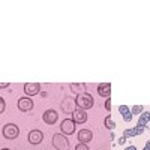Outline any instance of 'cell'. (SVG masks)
I'll return each instance as SVG.
<instances>
[{
  "label": "cell",
  "mask_w": 150,
  "mask_h": 150,
  "mask_svg": "<svg viewBox=\"0 0 150 150\" xmlns=\"http://www.w3.org/2000/svg\"><path fill=\"white\" fill-rule=\"evenodd\" d=\"M75 102H77V107L81 108V110H90L95 104L93 101V96L90 93H81V95H77V98H75Z\"/></svg>",
  "instance_id": "6da1fadb"
},
{
  "label": "cell",
  "mask_w": 150,
  "mask_h": 150,
  "mask_svg": "<svg viewBox=\"0 0 150 150\" xmlns=\"http://www.w3.org/2000/svg\"><path fill=\"white\" fill-rule=\"evenodd\" d=\"M2 134H3V137H5L6 140H15L17 137L20 135V129H18L17 125H14V123H8V125H5V126H3Z\"/></svg>",
  "instance_id": "7a4b0ae2"
},
{
  "label": "cell",
  "mask_w": 150,
  "mask_h": 150,
  "mask_svg": "<svg viewBox=\"0 0 150 150\" xmlns=\"http://www.w3.org/2000/svg\"><path fill=\"white\" fill-rule=\"evenodd\" d=\"M53 146L56 147V150H68L69 149V141L66 138V135H63V134L53 135Z\"/></svg>",
  "instance_id": "3957f363"
},
{
  "label": "cell",
  "mask_w": 150,
  "mask_h": 150,
  "mask_svg": "<svg viewBox=\"0 0 150 150\" xmlns=\"http://www.w3.org/2000/svg\"><path fill=\"white\" fill-rule=\"evenodd\" d=\"M60 107H62V111L63 112H66V114H72V112L77 110V102H75V99L68 96V98L63 99V102L60 104Z\"/></svg>",
  "instance_id": "277c9868"
},
{
  "label": "cell",
  "mask_w": 150,
  "mask_h": 150,
  "mask_svg": "<svg viewBox=\"0 0 150 150\" xmlns=\"http://www.w3.org/2000/svg\"><path fill=\"white\" fill-rule=\"evenodd\" d=\"M75 125H77V123H75L72 119L63 120V122H62V125H60L62 134H63V135H72L75 132Z\"/></svg>",
  "instance_id": "5b68a950"
},
{
  "label": "cell",
  "mask_w": 150,
  "mask_h": 150,
  "mask_svg": "<svg viewBox=\"0 0 150 150\" xmlns=\"http://www.w3.org/2000/svg\"><path fill=\"white\" fill-rule=\"evenodd\" d=\"M27 140H29L30 144H35V146H36V144L42 143V140H44V134H42L41 131H38V129L30 131L29 135H27Z\"/></svg>",
  "instance_id": "8992f818"
},
{
  "label": "cell",
  "mask_w": 150,
  "mask_h": 150,
  "mask_svg": "<svg viewBox=\"0 0 150 150\" xmlns=\"http://www.w3.org/2000/svg\"><path fill=\"white\" fill-rule=\"evenodd\" d=\"M39 90H41V86L38 83H26L24 84V93L27 96H35L39 93Z\"/></svg>",
  "instance_id": "52a82bcc"
},
{
  "label": "cell",
  "mask_w": 150,
  "mask_h": 150,
  "mask_svg": "<svg viewBox=\"0 0 150 150\" xmlns=\"http://www.w3.org/2000/svg\"><path fill=\"white\" fill-rule=\"evenodd\" d=\"M72 120H74L75 123H78V125L84 123V122L87 120V112H86V110L77 108V110L72 112Z\"/></svg>",
  "instance_id": "ba28073f"
},
{
  "label": "cell",
  "mask_w": 150,
  "mask_h": 150,
  "mask_svg": "<svg viewBox=\"0 0 150 150\" xmlns=\"http://www.w3.org/2000/svg\"><path fill=\"white\" fill-rule=\"evenodd\" d=\"M59 119V114H57V111L56 110H47L44 112V122L47 125H54Z\"/></svg>",
  "instance_id": "9c48e42d"
},
{
  "label": "cell",
  "mask_w": 150,
  "mask_h": 150,
  "mask_svg": "<svg viewBox=\"0 0 150 150\" xmlns=\"http://www.w3.org/2000/svg\"><path fill=\"white\" fill-rule=\"evenodd\" d=\"M92 140H93V132L90 129H81L78 132V141L80 143L87 144V143H90Z\"/></svg>",
  "instance_id": "30bf717a"
},
{
  "label": "cell",
  "mask_w": 150,
  "mask_h": 150,
  "mask_svg": "<svg viewBox=\"0 0 150 150\" xmlns=\"http://www.w3.org/2000/svg\"><path fill=\"white\" fill-rule=\"evenodd\" d=\"M33 108V101L30 98H21L18 101V110L21 111H30Z\"/></svg>",
  "instance_id": "8fae6325"
},
{
  "label": "cell",
  "mask_w": 150,
  "mask_h": 150,
  "mask_svg": "<svg viewBox=\"0 0 150 150\" xmlns=\"http://www.w3.org/2000/svg\"><path fill=\"white\" fill-rule=\"evenodd\" d=\"M98 93H99V96H102V98H110V95H111V84L110 83L99 84L98 86Z\"/></svg>",
  "instance_id": "7c38bea8"
},
{
  "label": "cell",
  "mask_w": 150,
  "mask_h": 150,
  "mask_svg": "<svg viewBox=\"0 0 150 150\" xmlns=\"http://www.w3.org/2000/svg\"><path fill=\"white\" fill-rule=\"evenodd\" d=\"M149 122H150V111L141 112V114H140V119H138V125H140V126H147Z\"/></svg>",
  "instance_id": "4fadbf2b"
},
{
  "label": "cell",
  "mask_w": 150,
  "mask_h": 150,
  "mask_svg": "<svg viewBox=\"0 0 150 150\" xmlns=\"http://www.w3.org/2000/svg\"><path fill=\"white\" fill-rule=\"evenodd\" d=\"M71 89H72V92H75V93H78V95H81V93H86L84 90H86V86L84 84H75V83H71Z\"/></svg>",
  "instance_id": "5bb4252c"
},
{
  "label": "cell",
  "mask_w": 150,
  "mask_h": 150,
  "mask_svg": "<svg viewBox=\"0 0 150 150\" xmlns=\"http://www.w3.org/2000/svg\"><path fill=\"white\" fill-rule=\"evenodd\" d=\"M104 123H105V128L107 129H114L116 128V123H114V120L111 119V116H107L105 120H104Z\"/></svg>",
  "instance_id": "9a60e30c"
},
{
  "label": "cell",
  "mask_w": 150,
  "mask_h": 150,
  "mask_svg": "<svg viewBox=\"0 0 150 150\" xmlns=\"http://www.w3.org/2000/svg\"><path fill=\"white\" fill-rule=\"evenodd\" d=\"M138 135V132H137L135 128H131V129H125L123 131V137H126V138H132V137Z\"/></svg>",
  "instance_id": "2e32d148"
},
{
  "label": "cell",
  "mask_w": 150,
  "mask_h": 150,
  "mask_svg": "<svg viewBox=\"0 0 150 150\" xmlns=\"http://www.w3.org/2000/svg\"><path fill=\"white\" fill-rule=\"evenodd\" d=\"M131 112H132V114H135V116H140L141 112H143V107L141 105H134L132 110H131Z\"/></svg>",
  "instance_id": "e0dca14e"
},
{
  "label": "cell",
  "mask_w": 150,
  "mask_h": 150,
  "mask_svg": "<svg viewBox=\"0 0 150 150\" xmlns=\"http://www.w3.org/2000/svg\"><path fill=\"white\" fill-rule=\"evenodd\" d=\"M128 111H129V108H128L126 105H120V107H119V112H120L122 116H123V114H126Z\"/></svg>",
  "instance_id": "ac0fdd59"
},
{
  "label": "cell",
  "mask_w": 150,
  "mask_h": 150,
  "mask_svg": "<svg viewBox=\"0 0 150 150\" xmlns=\"http://www.w3.org/2000/svg\"><path fill=\"white\" fill-rule=\"evenodd\" d=\"M75 150H89V147H87V144H84V143H80V144L75 146Z\"/></svg>",
  "instance_id": "d6986e66"
},
{
  "label": "cell",
  "mask_w": 150,
  "mask_h": 150,
  "mask_svg": "<svg viewBox=\"0 0 150 150\" xmlns=\"http://www.w3.org/2000/svg\"><path fill=\"white\" fill-rule=\"evenodd\" d=\"M122 117H123V120H125V122H131V120H132V112H131V111H128L126 114H123Z\"/></svg>",
  "instance_id": "ffe728a7"
},
{
  "label": "cell",
  "mask_w": 150,
  "mask_h": 150,
  "mask_svg": "<svg viewBox=\"0 0 150 150\" xmlns=\"http://www.w3.org/2000/svg\"><path fill=\"white\" fill-rule=\"evenodd\" d=\"M0 112H5V99L0 98Z\"/></svg>",
  "instance_id": "44dd1931"
},
{
  "label": "cell",
  "mask_w": 150,
  "mask_h": 150,
  "mask_svg": "<svg viewBox=\"0 0 150 150\" xmlns=\"http://www.w3.org/2000/svg\"><path fill=\"white\" fill-rule=\"evenodd\" d=\"M105 110H107V111L111 110V99H110V98H107V101H105Z\"/></svg>",
  "instance_id": "7402d4cb"
},
{
  "label": "cell",
  "mask_w": 150,
  "mask_h": 150,
  "mask_svg": "<svg viewBox=\"0 0 150 150\" xmlns=\"http://www.w3.org/2000/svg\"><path fill=\"white\" fill-rule=\"evenodd\" d=\"M126 140H128L126 137H122V138H119V144H120V146H125V143H126Z\"/></svg>",
  "instance_id": "603a6c76"
},
{
  "label": "cell",
  "mask_w": 150,
  "mask_h": 150,
  "mask_svg": "<svg viewBox=\"0 0 150 150\" xmlns=\"http://www.w3.org/2000/svg\"><path fill=\"white\" fill-rule=\"evenodd\" d=\"M0 87H2V89H6V87H9V83H2Z\"/></svg>",
  "instance_id": "cb8c5ba5"
},
{
  "label": "cell",
  "mask_w": 150,
  "mask_h": 150,
  "mask_svg": "<svg viewBox=\"0 0 150 150\" xmlns=\"http://www.w3.org/2000/svg\"><path fill=\"white\" fill-rule=\"evenodd\" d=\"M125 150H137V147H135V146H129V147H126Z\"/></svg>",
  "instance_id": "d4e9b609"
},
{
  "label": "cell",
  "mask_w": 150,
  "mask_h": 150,
  "mask_svg": "<svg viewBox=\"0 0 150 150\" xmlns=\"http://www.w3.org/2000/svg\"><path fill=\"white\" fill-rule=\"evenodd\" d=\"M146 147H147V149H150V140H149V141L146 143Z\"/></svg>",
  "instance_id": "484cf974"
},
{
  "label": "cell",
  "mask_w": 150,
  "mask_h": 150,
  "mask_svg": "<svg viewBox=\"0 0 150 150\" xmlns=\"http://www.w3.org/2000/svg\"><path fill=\"white\" fill-rule=\"evenodd\" d=\"M146 128H149V129H150V122L147 123V126H146Z\"/></svg>",
  "instance_id": "4316f807"
},
{
  "label": "cell",
  "mask_w": 150,
  "mask_h": 150,
  "mask_svg": "<svg viewBox=\"0 0 150 150\" xmlns=\"http://www.w3.org/2000/svg\"><path fill=\"white\" fill-rule=\"evenodd\" d=\"M143 150H150V149H147V147H144V149H143Z\"/></svg>",
  "instance_id": "83f0119b"
},
{
  "label": "cell",
  "mask_w": 150,
  "mask_h": 150,
  "mask_svg": "<svg viewBox=\"0 0 150 150\" xmlns=\"http://www.w3.org/2000/svg\"><path fill=\"white\" fill-rule=\"evenodd\" d=\"M2 150H11V149H2Z\"/></svg>",
  "instance_id": "f1b7e54d"
}]
</instances>
